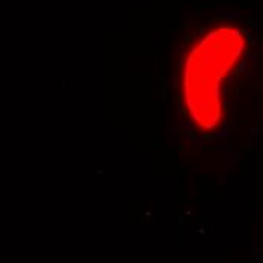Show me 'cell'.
I'll return each instance as SVG.
<instances>
[{
    "label": "cell",
    "instance_id": "1",
    "mask_svg": "<svg viewBox=\"0 0 263 263\" xmlns=\"http://www.w3.org/2000/svg\"><path fill=\"white\" fill-rule=\"evenodd\" d=\"M243 35L230 26L206 33L186 58L182 78V110L187 129L213 136L227 120V79L243 53Z\"/></svg>",
    "mask_w": 263,
    "mask_h": 263
}]
</instances>
